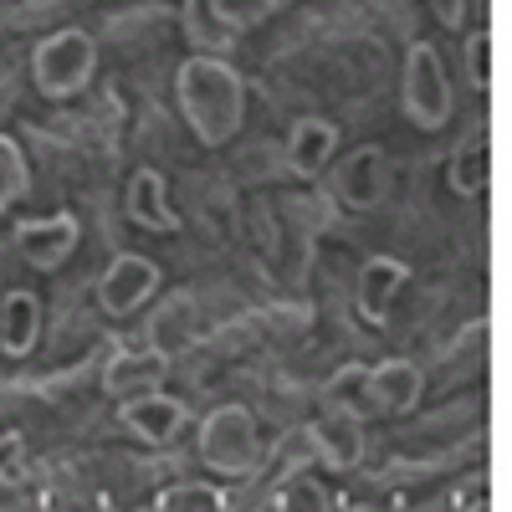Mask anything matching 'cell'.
<instances>
[{
	"instance_id": "7402d4cb",
	"label": "cell",
	"mask_w": 512,
	"mask_h": 512,
	"mask_svg": "<svg viewBox=\"0 0 512 512\" xmlns=\"http://www.w3.org/2000/svg\"><path fill=\"white\" fill-rule=\"evenodd\" d=\"M272 6H277V0H210V11L221 16V26H226L231 36L262 26V21L272 16Z\"/></svg>"
},
{
	"instance_id": "52a82bcc",
	"label": "cell",
	"mask_w": 512,
	"mask_h": 512,
	"mask_svg": "<svg viewBox=\"0 0 512 512\" xmlns=\"http://www.w3.org/2000/svg\"><path fill=\"white\" fill-rule=\"evenodd\" d=\"M333 190L349 210H374L390 195V154L379 144H359L333 164Z\"/></svg>"
},
{
	"instance_id": "ac0fdd59",
	"label": "cell",
	"mask_w": 512,
	"mask_h": 512,
	"mask_svg": "<svg viewBox=\"0 0 512 512\" xmlns=\"http://www.w3.org/2000/svg\"><path fill=\"white\" fill-rule=\"evenodd\" d=\"M180 26H185V36H190V47L205 52V57H226V52L236 47V36L221 26L216 11H210V0H185Z\"/></svg>"
},
{
	"instance_id": "4316f807",
	"label": "cell",
	"mask_w": 512,
	"mask_h": 512,
	"mask_svg": "<svg viewBox=\"0 0 512 512\" xmlns=\"http://www.w3.org/2000/svg\"><path fill=\"white\" fill-rule=\"evenodd\" d=\"M451 507H487V482H482V477L461 482V487H456V497H451Z\"/></svg>"
},
{
	"instance_id": "ffe728a7",
	"label": "cell",
	"mask_w": 512,
	"mask_h": 512,
	"mask_svg": "<svg viewBox=\"0 0 512 512\" xmlns=\"http://www.w3.org/2000/svg\"><path fill=\"white\" fill-rule=\"evenodd\" d=\"M262 456L272 461V482H282L287 472H303V466L318 461V451H313V431H308V425H292V431H282V436L272 441V451H262Z\"/></svg>"
},
{
	"instance_id": "d4e9b609",
	"label": "cell",
	"mask_w": 512,
	"mask_h": 512,
	"mask_svg": "<svg viewBox=\"0 0 512 512\" xmlns=\"http://www.w3.org/2000/svg\"><path fill=\"white\" fill-rule=\"evenodd\" d=\"M26 482H0V512H11V507H47V497L41 492H21Z\"/></svg>"
},
{
	"instance_id": "9a60e30c",
	"label": "cell",
	"mask_w": 512,
	"mask_h": 512,
	"mask_svg": "<svg viewBox=\"0 0 512 512\" xmlns=\"http://www.w3.org/2000/svg\"><path fill=\"white\" fill-rule=\"evenodd\" d=\"M36 344H41V297L16 287L0 297V354L26 359Z\"/></svg>"
},
{
	"instance_id": "8992f818",
	"label": "cell",
	"mask_w": 512,
	"mask_h": 512,
	"mask_svg": "<svg viewBox=\"0 0 512 512\" xmlns=\"http://www.w3.org/2000/svg\"><path fill=\"white\" fill-rule=\"evenodd\" d=\"M77 236L82 226L72 210H52V216H31L16 226V251L31 272H62L77 251Z\"/></svg>"
},
{
	"instance_id": "603a6c76",
	"label": "cell",
	"mask_w": 512,
	"mask_h": 512,
	"mask_svg": "<svg viewBox=\"0 0 512 512\" xmlns=\"http://www.w3.org/2000/svg\"><path fill=\"white\" fill-rule=\"evenodd\" d=\"M461 47H466V82H472V88L482 93L487 82H492V36L477 26V31H466Z\"/></svg>"
},
{
	"instance_id": "8fae6325",
	"label": "cell",
	"mask_w": 512,
	"mask_h": 512,
	"mask_svg": "<svg viewBox=\"0 0 512 512\" xmlns=\"http://www.w3.org/2000/svg\"><path fill=\"white\" fill-rule=\"evenodd\" d=\"M425 379L410 359H384L374 369H364V405L374 415H410L420 405Z\"/></svg>"
},
{
	"instance_id": "7c38bea8",
	"label": "cell",
	"mask_w": 512,
	"mask_h": 512,
	"mask_svg": "<svg viewBox=\"0 0 512 512\" xmlns=\"http://www.w3.org/2000/svg\"><path fill=\"white\" fill-rule=\"evenodd\" d=\"M405 282H410V267L400 262V256H369V262L359 267V282H354V308H359V318L374 323V328H384Z\"/></svg>"
},
{
	"instance_id": "5bb4252c",
	"label": "cell",
	"mask_w": 512,
	"mask_h": 512,
	"mask_svg": "<svg viewBox=\"0 0 512 512\" xmlns=\"http://www.w3.org/2000/svg\"><path fill=\"white\" fill-rule=\"evenodd\" d=\"M338 154V123L328 118H297L287 134V169L297 180H318Z\"/></svg>"
},
{
	"instance_id": "ba28073f",
	"label": "cell",
	"mask_w": 512,
	"mask_h": 512,
	"mask_svg": "<svg viewBox=\"0 0 512 512\" xmlns=\"http://www.w3.org/2000/svg\"><path fill=\"white\" fill-rule=\"evenodd\" d=\"M164 379H169L164 349H113V359L103 364V395L123 405V400L164 390Z\"/></svg>"
},
{
	"instance_id": "277c9868",
	"label": "cell",
	"mask_w": 512,
	"mask_h": 512,
	"mask_svg": "<svg viewBox=\"0 0 512 512\" xmlns=\"http://www.w3.org/2000/svg\"><path fill=\"white\" fill-rule=\"evenodd\" d=\"M195 451L216 477H251L262 466V436H256V420L241 405H216L200 431H195Z\"/></svg>"
},
{
	"instance_id": "e0dca14e",
	"label": "cell",
	"mask_w": 512,
	"mask_h": 512,
	"mask_svg": "<svg viewBox=\"0 0 512 512\" xmlns=\"http://www.w3.org/2000/svg\"><path fill=\"white\" fill-rule=\"evenodd\" d=\"M272 507L277 512H333L338 497L303 466V472H287L282 482H272Z\"/></svg>"
},
{
	"instance_id": "cb8c5ba5",
	"label": "cell",
	"mask_w": 512,
	"mask_h": 512,
	"mask_svg": "<svg viewBox=\"0 0 512 512\" xmlns=\"http://www.w3.org/2000/svg\"><path fill=\"white\" fill-rule=\"evenodd\" d=\"M31 466H26V441L21 431H6L0 436V482H26Z\"/></svg>"
},
{
	"instance_id": "5b68a950",
	"label": "cell",
	"mask_w": 512,
	"mask_h": 512,
	"mask_svg": "<svg viewBox=\"0 0 512 512\" xmlns=\"http://www.w3.org/2000/svg\"><path fill=\"white\" fill-rule=\"evenodd\" d=\"M159 282H164V272L149 262V256L118 251L113 262H108V272L98 277V308L108 318H128V313H139L149 297L159 292Z\"/></svg>"
},
{
	"instance_id": "44dd1931",
	"label": "cell",
	"mask_w": 512,
	"mask_h": 512,
	"mask_svg": "<svg viewBox=\"0 0 512 512\" xmlns=\"http://www.w3.org/2000/svg\"><path fill=\"white\" fill-rule=\"evenodd\" d=\"M26 190H31L26 154H21V144L11 134H0V216H6L16 200H26Z\"/></svg>"
},
{
	"instance_id": "2e32d148",
	"label": "cell",
	"mask_w": 512,
	"mask_h": 512,
	"mask_svg": "<svg viewBox=\"0 0 512 512\" xmlns=\"http://www.w3.org/2000/svg\"><path fill=\"white\" fill-rule=\"evenodd\" d=\"M487 175H492V144H487V128H466V134L456 139L451 159H446V185L472 200L487 190Z\"/></svg>"
},
{
	"instance_id": "6da1fadb",
	"label": "cell",
	"mask_w": 512,
	"mask_h": 512,
	"mask_svg": "<svg viewBox=\"0 0 512 512\" xmlns=\"http://www.w3.org/2000/svg\"><path fill=\"white\" fill-rule=\"evenodd\" d=\"M175 98H180L185 128L205 149H226L246 118V82L226 57H205V52L185 57L175 72Z\"/></svg>"
},
{
	"instance_id": "484cf974",
	"label": "cell",
	"mask_w": 512,
	"mask_h": 512,
	"mask_svg": "<svg viewBox=\"0 0 512 512\" xmlns=\"http://www.w3.org/2000/svg\"><path fill=\"white\" fill-rule=\"evenodd\" d=\"M431 11L446 31H461L466 26V0H431Z\"/></svg>"
},
{
	"instance_id": "30bf717a",
	"label": "cell",
	"mask_w": 512,
	"mask_h": 512,
	"mask_svg": "<svg viewBox=\"0 0 512 512\" xmlns=\"http://www.w3.org/2000/svg\"><path fill=\"white\" fill-rule=\"evenodd\" d=\"M118 420H123V431L134 436V441H144V446H169V441L185 431L190 410H185L175 395L154 390V395H139V400H123V405H118Z\"/></svg>"
},
{
	"instance_id": "d6986e66",
	"label": "cell",
	"mask_w": 512,
	"mask_h": 512,
	"mask_svg": "<svg viewBox=\"0 0 512 512\" xmlns=\"http://www.w3.org/2000/svg\"><path fill=\"white\" fill-rule=\"evenodd\" d=\"M159 512H226L231 497L221 487H210V482H175V487H164L154 497Z\"/></svg>"
},
{
	"instance_id": "7a4b0ae2",
	"label": "cell",
	"mask_w": 512,
	"mask_h": 512,
	"mask_svg": "<svg viewBox=\"0 0 512 512\" xmlns=\"http://www.w3.org/2000/svg\"><path fill=\"white\" fill-rule=\"evenodd\" d=\"M451 108H456V88H451L441 47L415 41V47L405 52V72H400V113H405V123L436 134L441 123H451Z\"/></svg>"
},
{
	"instance_id": "9c48e42d",
	"label": "cell",
	"mask_w": 512,
	"mask_h": 512,
	"mask_svg": "<svg viewBox=\"0 0 512 512\" xmlns=\"http://www.w3.org/2000/svg\"><path fill=\"white\" fill-rule=\"evenodd\" d=\"M313 431V451L328 472H354L364 461V425H359V410L349 405H328L323 400V415L308 425Z\"/></svg>"
},
{
	"instance_id": "3957f363",
	"label": "cell",
	"mask_w": 512,
	"mask_h": 512,
	"mask_svg": "<svg viewBox=\"0 0 512 512\" xmlns=\"http://www.w3.org/2000/svg\"><path fill=\"white\" fill-rule=\"evenodd\" d=\"M98 72V41L88 31H52L47 41H36V52H31V82H36V93L41 98H77L82 88L93 82Z\"/></svg>"
},
{
	"instance_id": "4fadbf2b",
	"label": "cell",
	"mask_w": 512,
	"mask_h": 512,
	"mask_svg": "<svg viewBox=\"0 0 512 512\" xmlns=\"http://www.w3.org/2000/svg\"><path fill=\"white\" fill-rule=\"evenodd\" d=\"M123 210H128V221H134V226H144V231H159V236L180 231V210L169 205V185H164V175H159V169H149V164L128 175Z\"/></svg>"
}]
</instances>
